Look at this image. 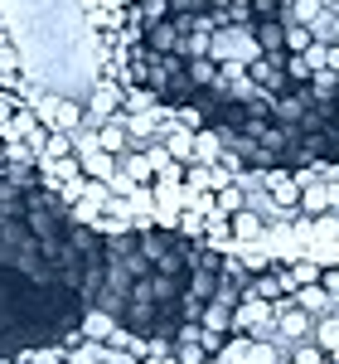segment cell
<instances>
[{"label":"cell","mask_w":339,"mask_h":364,"mask_svg":"<svg viewBox=\"0 0 339 364\" xmlns=\"http://www.w3.org/2000/svg\"><path fill=\"white\" fill-rule=\"evenodd\" d=\"M330 10H339V5H325V0H286L282 5V25H306L311 29L315 20H325Z\"/></svg>","instance_id":"1"},{"label":"cell","mask_w":339,"mask_h":364,"mask_svg":"<svg viewBox=\"0 0 339 364\" xmlns=\"http://www.w3.org/2000/svg\"><path fill=\"white\" fill-rule=\"evenodd\" d=\"M286 29V54H306V49H315V34L306 25H282Z\"/></svg>","instance_id":"2"},{"label":"cell","mask_w":339,"mask_h":364,"mask_svg":"<svg viewBox=\"0 0 339 364\" xmlns=\"http://www.w3.org/2000/svg\"><path fill=\"white\" fill-rule=\"evenodd\" d=\"M325 5H339V0H325Z\"/></svg>","instance_id":"3"}]
</instances>
